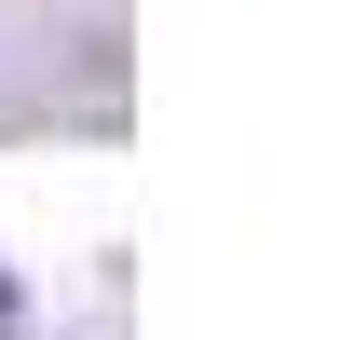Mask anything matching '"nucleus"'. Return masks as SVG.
<instances>
[{
	"label": "nucleus",
	"instance_id": "1",
	"mask_svg": "<svg viewBox=\"0 0 354 340\" xmlns=\"http://www.w3.org/2000/svg\"><path fill=\"white\" fill-rule=\"evenodd\" d=\"M0 327H14V272H0Z\"/></svg>",
	"mask_w": 354,
	"mask_h": 340
}]
</instances>
